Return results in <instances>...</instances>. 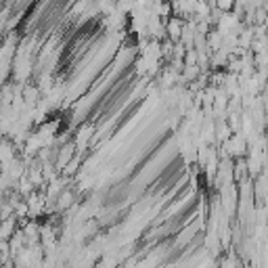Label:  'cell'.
Listing matches in <instances>:
<instances>
[{
    "instance_id": "obj_1",
    "label": "cell",
    "mask_w": 268,
    "mask_h": 268,
    "mask_svg": "<svg viewBox=\"0 0 268 268\" xmlns=\"http://www.w3.org/2000/svg\"><path fill=\"white\" fill-rule=\"evenodd\" d=\"M222 145H225V151H229L231 158H243V155L250 151V143H248V139H245V134L241 130H237L233 137L229 141H225Z\"/></svg>"
},
{
    "instance_id": "obj_2",
    "label": "cell",
    "mask_w": 268,
    "mask_h": 268,
    "mask_svg": "<svg viewBox=\"0 0 268 268\" xmlns=\"http://www.w3.org/2000/svg\"><path fill=\"white\" fill-rule=\"evenodd\" d=\"M185 24L187 21L183 17H172V19H166V28H168V38H172L174 42H178L183 38V32H185Z\"/></svg>"
},
{
    "instance_id": "obj_3",
    "label": "cell",
    "mask_w": 268,
    "mask_h": 268,
    "mask_svg": "<svg viewBox=\"0 0 268 268\" xmlns=\"http://www.w3.org/2000/svg\"><path fill=\"white\" fill-rule=\"evenodd\" d=\"M93 132H95V128H93V126H82V128L78 130L76 145H78V149H80V151L88 145V141H91V137H93Z\"/></svg>"
},
{
    "instance_id": "obj_4",
    "label": "cell",
    "mask_w": 268,
    "mask_h": 268,
    "mask_svg": "<svg viewBox=\"0 0 268 268\" xmlns=\"http://www.w3.org/2000/svg\"><path fill=\"white\" fill-rule=\"evenodd\" d=\"M74 206V193L72 191H63L59 197H57V210H67Z\"/></svg>"
},
{
    "instance_id": "obj_5",
    "label": "cell",
    "mask_w": 268,
    "mask_h": 268,
    "mask_svg": "<svg viewBox=\"0 0 268 268\" xmlns=\"http://www.w3.org/2000/svg\"><path fill=\"white\" fill-rule=\"evenodd\" d=\"M235 5H237V0H216V7L220 9V11H233L235 9Z\"/></svg>"
}]
</instances>
